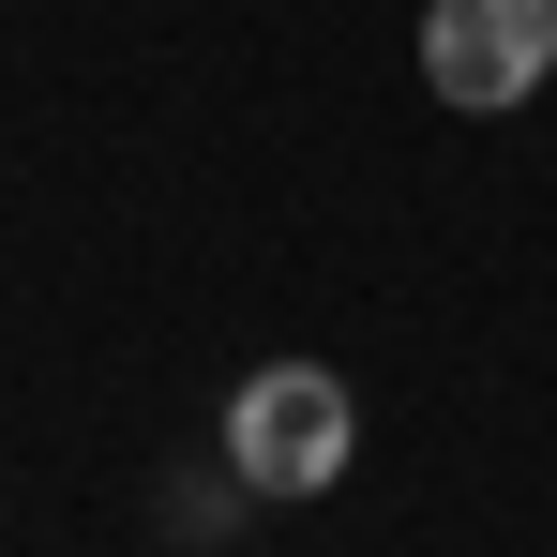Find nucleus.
I'll return each mask as SVG.
<instances>
[{
  "label": "nucleus",
  "mask_w": 557,
  "mask_h": 557,
  "mask_svg": "<svg viewBox=\"0 0 557 557\" xmlns=\"http://www.w3.org/2000/svg\"><path fill=\"white\" fill-rule=\"evenodd\" d=\"M347 453H362V407L332 362H257L226 392V482L242 497H332Z\"/></svg>",
  "instance_id": "f257e3e1"
},
{
  "label": "nucleus",
  "mask_w": 557,
  "mask_h": 557,
  "mask_svg": "<svg viewBox=\"0 0 557 557\" xmlns=\"http://www.w3.org/2000/svg\"><path fill=\"white\" fill-rule=\"evenodd\" d=\"M557 76V0H422V91L467 121H512Z\"/></svg>",
  "instance_id": "f03ea898"
}]
</instances>
